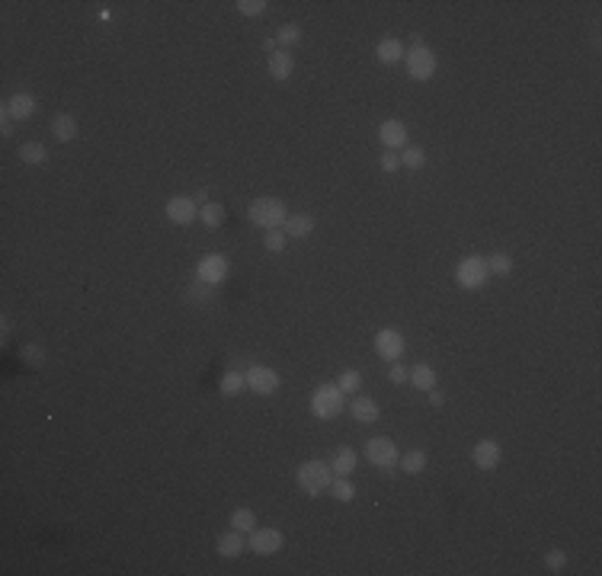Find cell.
I'll return each instance as SVG.
<instances>
[{"label": "cell", "instance_id": "cell-10", "mask_svg": "<svg viewBox=\"0 0 602 576\" xmlns=\"http://www.w3.org/2000/svg\"><path fill=\"white\" fill-rule=\"evenodd\" d=\"M375 352L385 362H397L404 356V336L397 333V330H391V326L378 330L375 333Z\"/></svg>", "mask_w": 602, "mask_h": 576}, {"label": "cell", "instance_id": "cell-4", "mask_svg": "<svg viewBox=\"0 0 602 576\" xmlns=\"http://www.w3.org/2000/svg\"><path fill=\"white\" fill-rule=\"evenodd\" d=\"M487 279H490V269H487L484 256H465L458 263V269H455V282H458L461 288H468V292L484 288Z\"/></svg>", "mask_w": 602, "mask_h": 576}, {"label": "cell", "instance_id": "cell-25", "mask_svg": "<svg viewBox=\"0 0 602 576\" xmlns=\"http://www.w3.org/2000/svg\"><path fill=\"white\" fill-rule=\"evenodd\" d=\"M397 461H401L404 474H420V471L427 468L429 455H427L423 448H410V451H404V458H397Z\"/></svg>", "mask_w": 602, "mask_h": 576}, {"label": "cell", "instance_id": "cell-2", "mask_svg": "<svg viewBox=\"0 0 602 576\" xmlns=\"http://www.w3.org/2000/svg\"><path fill=\"white\" fill-rule=\"evenodd\" d=\"M295 477H298V487L308 493V496H320L327 487L334 484V471H330L327 461H304Z\"/></svg>", "mask_w": 602, "mask_h": 576}, {"label": "cell", "instance_id": "cell-3", "mask_svg": "<svg viewBox=\"0 0 602 576\" xmlns=\"http://www.w3.org/2000/svg\"><path fill=\"white\" fill-rule=\"evenodd\" d=\"M340 410H343V391L336 387V384H320V387H314V394H311V413L318 419H334L340 417Z\"/></svg>", "mask_w": 602, "mask_h": 576}, {"label": "cell", "instance_id": "cell-16", "mask_svg": "<svg viewBox=\"0 0 602 576\" xmlns=\"http://www.w3.org/2000/svg\"><path fill=\"white\" fill-rule=\"evenodd\" d=\"M375 55H378V61H381V64H397V61L404 58V55H407V49H404V42L401 39H381V42L375 45Z\"/></svg>", "mask_w": 602, "mask_h": 576}, {"label": "cell", "instance_id": "cell-34", "mask_svg": "<svg viewBox=\"0 0 602 576\" xmlns=\"http://www.w3.org/2000/svg\"><path fill=\"white\" fill-rule=\"evenodd\" d=\"M234 7L241 10L243 17H259V13L266 10V0H237Z\"/></svg>", "mask_w": 602, "mask_h": 576}, {"label": "cell", "instance_id": "cell-24", "mask_svg": "<svg viewBox=\"0 0 602 576\" xmlns=\"http://www.w3.org/2000/svg\"><path fill=\"white\" fill-rule=\"evenodd\" d=\"M225 218H227V211H225V205H218V202H205V205H199V221L205 227H221L225 225Z\"/></svg>", "mask_w": 602, "mask_h": 576}, {"label": "cell", "instance_id": "cell-20", "mask_svg": "<svg viewBox=\"0 0 602 576\" xmlns=\"http://www.w3.org/2000/svg\"><path fill=\"white\" fill-rule=\"evenodd\" d=\"M330 471H334L336 477H350L352 471H356V451H352L350 445L336 448L334 451V461H330Z\"/></svg>", "mask_w": 602, "mask_h": 576}, {"label": "cell", "instance_id": "cell-30", "mask_svg": "<svg viewBox=\"0 0 602 576\" xmlns=\"http://www.w3.org/2000/svg\"><path fill=\"white\" fill-rule=\"evenodd\" d=\"M336 387L343 394H352V391H362V375L356 372V368H346L343 375L336 378Z\"/></svg>", "mask_w": 602, "mask_h": 576}, {"label": "cell", "instance_id": "cell-18", "mask_svg": "<svg viewBox=\"0 0 602 576\" xmlns=\"http://www.w3.org/2000/svg\"><path fill=\"white\" fill-rule=\"evenodd\" d=\"M350 410H352V417L359 419V423H375L378 417H381V410H378V403L372 401V397H352V403H350Z\"/></svg>", "mask_w": 602, "mask_h": 576}, {"label": "cell", "instance_id": "cell-27", "mask_svg": "<svg viewBox=\"0 0 602 576\" xmlns=\"http://www.w3.org/2000/svg\"><path fill=\"white\" fill-rule=\"evenodd\" d=\"M231 528L241 532V534L253 532V528H257V516H253V509H234L231 512Z\"/></svg>", "mask_w": 602, "mask_h": 576}, {"label": "cell", "instance_id": "cell-19", "mask_svg": "<svg viewBox=\"0 0 602 576\" xmlns=\"http://www.w3.org/2000/svg\"><path fill=\"white\" fill-rule=\"evenodd\" d=\"M285 237H311V231H314V218L311 215H289L285 218V225H282Z\"/></svg>", "mask_w": 602, "mask_h": 576}, {"label": "cell", "instance_id": "cell-32", "mask_svg": "<svg viewBox=\"0 0 602 576\" xmlns=\"http://www.w3.org/2000/svg\"><path fill=\"white\" fill-rule=\"evenodd\" d=\"M276 42H279V45H285V49H289V45H298V42H301V26L285 23L282 29L276 33Z\"/></svg>", "mask_w": 602, "mask_h": 576}, {"label": "cell", "instance_id": "cell-8", "mask_svg": "<svg viewBox=\"0 0 602 576\" xmlns=\"http://www.w3.org/2000/svg\"><path fill=\"white\" fill-rule=\"evenodd\" d=\"M227 256H221V253H209V256L199 259V266H196V279H199L202 285H218L227 279Z\"/></svg>", "mask_w": 602, "mask_h": 576}, {"label": "cell", "instance_id": "cell-13", "mask_svg": "<svg viewBox=\"0 0 602 576\" xmlns=\"http://www.w3.org/2000/svg\"><path fill=\"white\" fill-rule=\"evenodd\" d=\"M471 458H474V464L481 471H494L503 458V448L494 442V439H481V442L474 445V451H471Z\"/></svg>", "mask_w": 602, "mask_h": 576}, {"label": "cell", "instance_id": "cell-42", "mask_svg": "<svg viewBox=\"0 0 602 576\" xmlns=\"http://www.w3.org/2000/svg\"><path fill=\"white\" fill-rule=\"evenodd\" d=\"M205 202H209V192L199 189V192H196V205H205Z\"/></svg>", "mask_w": 602, "mask_h": 576}, {"label": "cell", "instance_id": "cell-28", "mask_svg": "<svg viewBox=\"0 0 602 576\" xmlns=\"http://www.w3.org/2000/svg\"><path fill=\"white\" fill-rule=\"evenodd\" d=\"M330 493H334V500H340V503L356 500V487L350 484V477H336L334 484H330Z\"/></svg>", "mask_w": 602, "mask_h": 576}, {"label": "cell", "instance_id": "cell-33", "mask_svg": "<svg viewBox=\"0 0 602 576\" xmlns=\"http://www.w3.org/2000/svg\"><path fill=\"white\" fill-rule=\"evenodd\" d=\"M285 241H289V237H285V231H266V237H263V247H266L269 253H282L285 250Z\"/></svg>", "mask_w": 602, "mask_h": 576}, {"label": "cell", "instance_id": "cell-38", "mask_svg": "<svg viewBox=\"0 0 602 576\" xmlns=\"http://www.w3.org/2000/svg\"><path fill=\"white\" fill-rule=\"evenodd\" d=\"M388 378H391L394 384H404L410 375H407V372H404V365H391V372H388Z\"/></svg>", "mask_w": 602, "mask_h": 576}, {"label": "cell", "instance_id": "cell-12", "mask_svg": "<svg viewBox=\"0 0 602 576\" xmlns=\"http://www.w3.org/2000/svg\"><path fill=\"white\" fill-rule=\"evenodd\" d=\"M167 218L173 225H193L196 218H199V205H196V199L173 195V199L167 202Z\"/></svg>", "mask_w": 602, "mask_h": 576}, {"label": "cell", "instance_id": "cell-31", "mask_svg": "<svg viewBox=\"0 0 602 576\" xmlns=\"http://www.w3.org/2000/svg\"><path fill=\"white\" fill-rule=\"evenodd\" d=\"M427 164V150L423 148H404V154H401V167H407V170H420Z\"/></svg>", "mask_w": 602, "mask_h": 576}, {"label": "cell", "instance_id": "cell-35", "mask_svg": "<svg viewBox=\"0 0 602 576\" xmlns=\"http://www.w3.org/2000/svg\"><path fill=\"white\" fill-rule=\"evenodd\" d=\"M544 567L551 570V573H560V570L567 567V554L564 551H548L544 554Z\"/></svg>", "mask_w": 602, "mask_h": 576}, {"label": "cell", "instance_id": "cell-40", "mask_svg": "<svg viewBox=\"0 0 602 576\" xmlns=\"http://www.w3.org/2000/svg\"><path fill=\"white\" fill-rule=\"evenodd\" d=\"M427 394H429V403H433V407H442V403H445V397L436 391V387H433V391H427Z\"/></svg>", "mask_w": 602, "mask_h": 576}, {"label": "cell", "instance_id": "cell-37", "mask_svg": "<svg viewBox=\"0 0 602 576\" xmlns=\"http://www.w3.org/2000/svg\"><path fill=\"white\" fill-rule=\"evenodd\" d=\"M23 359H29L33 365H39V362H45V349L42 346H23Z\"/></svg>", "mask_w": 602, "mask_h": 576}, {"label": "cell", "instance_id": "cell-5", "mask_svg": "<svg viewBox=\"0 0 602 576\" xmlns=\"http://www.w3.org/2000/svg\"><path fill=\"white\" fill-rule=\"evenodd\" d=\"M404 61H407V74L413 77V80H429V77L436 74V67H439V58H436V51L429 49V45H413V49H407Z\"/></svg>", "mask_w": 602, "mask_h": 576}, {"label": "cell", "instance_id": "cell-1", "mask_svg": "<svg viewBox=\"0 0 602 576\" xmlns=\"http://www.w3.org/2000/svg\"><path fill=\"white\" fill-rule=\"evenodd\" d=\"M247 218H250V225L263 227V231H276V227L285 225L289 211H285V202L276 199V195H259V199L250 202Z\"/></svg>", "mask_w": 602, "mask_h": 576}, {"label": "cell", "instance_id": "cell-23", "mask_svg": "<svg viewBox=\"0 0 602 576\" xmlns=\"http://www.w3.org/2000/svg\"><path fill=\"white\" fill-rule=\"evenodd\" d=\"M410 381H413V387H420V391H433L436 368L429 365V362H420V365H413V372H410Z\"/></svg>", "mask_w": 602, "mask_h": 576}, {"label": "cell", "instance_id": "cell-15", "mask_svg": "<svg viewBox=\"0 0 602 576\" xmlns=\"http://www.w3.org/2000/svg\"><path fill=\"white\" fill-rule=\"evenodd\" d=\"M243 548H247V541H243V534L234 532V528L227 534H218V541H215V551L221 554V557H241Z\"/></svg>", "mask_w": 602, "mask_h": 576}, {"label": "cell", "instance_id": "cell-39", "mask_svg": "<svg viewBox=\"0 0 602 576\" xmlns=\"http://www.w3.org/2000/svg\"><path fill=\"white\" fill-rule=\"evenodd\" d=\"M0 132H3V138H7V134H13V119H10L7 112H3V119H0Z\"/></svg>", "mask_w": 602, "mask_h": 576}, {"label": "cell", "instance_id": "cell-41", "mask_svg": "<svg viewBox=\"0 0 602 576\" xmlns=\"http://www.w3.org/2000/svg\"><path fill=\"white\" fill-rule=\"evenodd\" d=\"M189 298H209V292H205V288H199V285H193V292H189Z\"/></svg>", "mask_w": 602, "mask_h": 576}, {"label": "cell", "instance_id": "cell-14", "mask_svg": "<svg viewBox=\"0 0 602 576\" xmlns=\"http://www.w3.org/2000/svg\"><path fill=\"white\" fill-rule=\"evenodd\" d=\"M3 112H7L13 122H26V119L35 112V96L33 93H13V96L3 103Z\"/></svg>", "mask_w": 602, "mask_h": 576}, {"label": "cell", "instance_id": "cell-36", "mask_svg": "<svg viewBox=\"0 0 602 576\" xmlns=\"http://www.w3.org/2000/svg\"><path fill=\"white\" fill-rule=\"evenodd\" d=\"M378 167L385 170V173H397V170H401V157H397L394 150H388V154L378 157Z\"/></svg>", "mask_w": 602, "mask_h": 576}, {"label": "cell", "instance_id": "cell-26", "mask_svg": "<svg viewBox=\"0 0 602 576\" xmlns=\"http://www.w3.org/2000/svg\"><path fill=\"white\" fill-rule=\"evenodd\" d=\"M218 387H221L225 397H234V394H241L243 387H247V378H243V372H225L221 381H218Z\"/></svg>", "mask_w": 602, "mask_h": 576}, {"label": "cell", "instance_id": "cell-22", "mask_svg": "<svg viewBox=\"0 0 602 576\" xmlns=\"http://www.w3.org/2000/svg\"><path fill=\"white\" fill-rule=\"evenodd\" d=\"M17 154L23 164H29V167H39V164L49 160V150H45V144H39V141H23Z\"/></svg>", "mask_w": 602, "mask_h": 576}, {"label": "cell", "instance_id": "cell-29", "mask_svg": "<svg viewBox=\"0 0 602 576\" xmlns=\"http://www.w3.org/2000/svg\"><path fill=\"white\" fill-rule=\"evenodd\" d=\"M487 269H490V276H510L513 272V256L510 253H494V256L487 259Z\"/></svg>", "mask_w": 602, "mask_h": 576}, {"label": "cell", "instance_id": "cell-7", "mask_svg": "<svg viewBox=\"0 0 602 576\" xmlns=\"http://www.w3.org/2000/svg\"><path fill=\"white\" fill-rule=\"evenodd\" d=\"M243 378H247V387H250L253 394H276L279 384H282V378L273 372L269 365H250L247 372H243Z\"/></svg>", "mask_w": 602, "mask_h": 576}, {"label": "cell", "instance_id": "cell-17", "mask_svg": "<svg viewBox=\"0 0 602 576\" xmlns=\"http://www.w3.org/2000/svg\"><path fill=\"white\" fill-rule=\"evenodd\" d=\"M266 67H269V74L276 77V80H289L292 71H295V61H292L289 51H273V55L266 58Z\"/></svg>", "mask_w": 602, "mask_h": 576}, {"label": "cell", "instance_id": "cell-6", "mask_svg": "<svg viewBox=\"0 0 602 576\" xmlns=\"http://www.w3.org/2000/svg\"><path fill=\"white\" fill-rule=\"evenodd\" d=\"M366 458L375 464V468H385V471H391L394 464H397V445L388 439V435H375V439H368L366 442Z\"/></svg>", "mask_w": 602, "mask_h": 576}, {"label": "cell", "instance_id": "cell-21", "mask_svg": "<svg viewBox=\"0 0 602 576\" xmlns=\"http://www.w3.org/2000/svg\"><path fill=\"white\" fill-rule=\"evenodd\" d=\"M51 134H55L58 141H74V138H77V122H74V116L61 112V116L51 119Z\"/></svg>", "mask_w": 602, "mask_h": 576}, {"label": "cell", "instance_id": "cell-9", "mask_svg": "<svg viewBox=\"0 0 602 576\" xmlns=\"http://www.w3.org/2000/svg\"><path fill=\"white\" fill-rule=\"evenodd\" d=\"M247 544H250L253 554H259V557H269V554L282 551L285 538H282V532H279V528H253L250 541H247Z\"/></svg>", "mask_w": 602, "mask_h": 576}, {"label": "cell", "instance_id": "cell-11", "mask_svg": "<svg viewBox=\"0 0 602 576\" xmlns=\"http://www.w3.org/2000/svg\"><path fill=\"white\" fill-rule=\"evenodd\" d=\"M378 138H381V144H385L388 150H401L407 148V125H404L401 119H388V122H381L378 125Z\"/></svg>", "mask_w": 602, "mask_h": 576}]
</instances>
